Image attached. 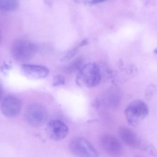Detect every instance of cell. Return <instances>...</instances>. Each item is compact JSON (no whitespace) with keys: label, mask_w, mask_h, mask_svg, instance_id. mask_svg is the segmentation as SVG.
<instances>
[{"label":"cell","mask_w":157,"mask_h":157,"mask_svg":"<svg viewBox=\"0 0 157 157\" xmlns=\"http://www.w3.org/2000/svg\"><path fill=\"white\" fill-rule=\"evenodd\" d=\"M140 149L146 153L151 154L152 156H154V154L157 153V151L153 146L151 144L146 142H143Z\"/></svg>","instance_id":"cell-14"},{"label":"cell","mask_w":157,"mask_h":157,"mask_svg":"<svg viewBox=\"0 0 157 157\" xmlns=\"http://www.w3.org/2000/svg\"><path fill=\"white\" fill-rule=\"evenodd\" d=\"M3 115L8 118H13L19 115L22 108V103L17 97L9 95L3 98L1 105Z\"/></svg>","instance_id":"cell-7"},{"label":"cell","mask_w":157,"mask_h":157,"mask_svg":"<svg viewBox=\"0 0 157 157\" xmlns=\"http://www.w3.org/2000/svg\"><path fill=\"white\" fill-rule=\"evenodd\" d=\"M105 1L106 0H90V3L93 4H97V3H101Z\"/></svg>","instance_id":"cell-16"},{"label":"cell","mask_w":157,"mask_h":157,"mask_svg":"<svg viewBox=\"0 0 157 157\" xmlns=\"http://www.w3.org/2000/svg\"><path fill=\"white\" fill-rule=\"evenodd\" d=\"M71 151L81 157H97L98 151L87 140L81 137L74 138L70 142Z\"/></svg>","instance_id":"cell-5"},{"label":"cell","mask_w":157,"mask_h":157,"mask_svg":"<svg viewBox=\"0 0 157 157\" xmlns=\"http://www.w3.org/2000/svg\"><path fill=\"white\" fill-rule=\"evenodd\" d=\"M102 147L106 153L112 156L120 157L124 153V149L119 140L111 134H104L101 138Z\"/></svg>","instance_id":"cell-6"},{"label":"cell","mask_w":157,"mask_h":157,"mask_svg":"<svg viewBox=\"0 0 157 157\" xmlns=\"http://www.w3.org/2000/svg\"><path fill=\"white\" fill-rule=\"evenodd\" d=\"M114 87V88L111 90L108 94V102H110L112 106L116 107L118 105L121 98V93L117 88Z\"/></svg>","instance_id":"cell-11"},{"label":"cell","mask_w":157,"mask_h":157,"mask_svg":"<svg viewBox=\"0 0 157 157\" xmlns=\"http://www.w3.org/2000/svg\"><path fill=\"white\" fill-rule=\"evenodd\" d=\"M118 134L120 140L126 145L134 149H140L143 141L134 130L122 126L118 128Z\"/></svg>","instance_id":"cell-9"},{"label":"cell","mask_w":157,"mask_h":157,"mask_svg":"<svg viewBox=\"0 0 157 157\" xmlns=\"http://www.w3.org/2000/svg\"><path fill=\"white\" fill-rule=\"evenodd\" d=\"M124 113L128 123L132 126H137L148 115V106L143 101L136 100L127 106Z\"/></svg>","instance_id":"cell-2"},{"label":"cell","mask_w":157,"mask_h":157,"mask_svg":"<svg viewBox=\"0 0 157 157\" xmlns=\"http://www.w3.org/2000/svg\"><path fill=\"white\" fill-rule=\"evenodd\" d=\"M18 0H0V8L4 11H12L17 9Z\"/></svg>","instance_id":"cell-12"},{"label":"cell","mask_w":157,"mask_h":157,"mask_svg":"<svg viewBox=\"0 0 157 157\" xmlns=\"http://www.w3.org/2000/svg\"><path fill=\"white\" fill-rule=\"evenodd\" d=\"M48 136L55 140H60L67 136L69 133L67 126L62 121L53 120L49 121L46 127Z\"/></svg>","instance_id":"cell-8"},{"label":"cell","mask_w":157,"mask_h":157,"mask_svg":"<svg viewBox=\"0 0 157 157\" xmlns=\"http://www.w3.org/2000/svg\"><path fill=\"white\" fill-rule=\"evenodd\" d=\"M21 71L25 77L33 79L44 78L49 73V70L45 67L33 64L23 65Z\"/></svg>","instance_id":"cell-10"},{"label":"cell","mask_w":157,"mask_h":157,"mask_svg":"<svg viewBox=\"0 0 157 157\" xmlns=\"http://www.w3.org/2000/svg\"><path fill=\"white\" fill-rule=\"evenodd\" d=\"M84 65L83 60L81 58L78 59L67 66L65 69V71L68 74H71L76 71L78 72Z\"/></svg>","instance_id":"cell-13"},{"label":"cell","mask_w":157,"mask_h":157,"mask_svg":"<svg viewBox=\"0 0 157 157\" xmlns=\"http://www.w3.org/2000/svg\"><path fill=\"white\" fill-rule=\"evenodd\" d=\"M66 82V79L64 76L60 75H56L53 78L52 85L54 87H57L64 85Z\"/></svg>","instance_id":"cell-15"},{"label":"cell","mask_w":157,"mask_h":157,"mask_svg":"<svg viewBox=\"0 0 157 157\" xmlns=\"http://www.w3.org/2000/svg\"><path fill=\"white\" fill-rule=\"evenodd\" d=\"M25 117L28 124L35 128L43 126L48 118L46 109L41 105L33 104L28 106L25 113Z\"/></svg>","instance_id":"cell-4"},{"label":"cell","mask_w":157,"mask_h":157,"mask_svg":"<svg viewBox=\"0 0 157 157\" xmlns=\"http://www.w3.org/2000/svg\"><path fill=\"white\" fill-rule=\"evenodd\" d=\"M37 51V46L35 44L25 40H19L14 42L12 48L13 58L20 62L29 61L34 56Z\"/></svg>","instance_id":"cell-3"},{"label":"cell","mask_w":157,"mask_h":157,"mask_svg":"<svg viewBox=\"0 0 157 157\" xmlns=\"http://www.w3.org/2000/svg\"><path fill=\"white\" fill-rule=\"evenodd\" d=\"M154 53L156 54V55H157V48H156V49L154 50Z\"/></svg>","instance_id":"cell-17"},{"label":"cell","mask_w":157,"mask_h":157,"mask_svg":"<svg viewBox=\"0 0 157 157\" xmlns=\"http://www.w3.org/2000/svg\"><path fill=\"white\" fill-rule=\"evenodd\" d=\"M101 73L99 66L94 63L84 64L78 72L77 83L79 86L94 88L100 84Z\"/></svg>","instance_id":"cell-1"}]
</instances>
